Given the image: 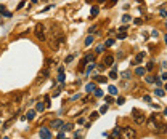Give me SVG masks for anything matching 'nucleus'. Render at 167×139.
<instances>
[{
  "label": "nucleus",
  "instance_id": "obj_21",
  "mask_svg": "<svg viewBox=\"0 0 167 139\" xmlns=\"http://www.w3.org/2000/svg\"><path fill=\"white\" fill-rule=\"evenodd\" d=\"M43 99H45V102H43V104H45V107H50V106H52V102H50V101H52V98H50L48 94H47Z\"/></svg>",
  "mask_w": 167,
  "mask_h": 139
},
{
  "label": "nucleus",
  "instance_id": "obj_59",
  "mask_svg": "<svg viewBox=\"0 0 167 139\" xmlns=\"http://www.w3.org/2000/svg\"><path fill=\"white\" fill-rule=\"evenodd\" d=\"M111 139H112V138H111Z\"/></svg>",
  "mask_w": 167,
  "mask_h": 139
},
{
  "label": "nucleus",
  "instance_id": "obj_46",
  "mask_svg": "<svg viewBox=\"0 0 167 139\" xmlns=\"http://www.w3.org/2000/svg\"><path fill=\"white\" fill-rule=\"evenodd\" d=\"M104 101H106V102H112V98L111 96H106V98H104Z\"/></svg>",
  "mask_w": 167,
  "mask_h": 139
},
{
  "label": "nucleus",
  "instance_id": "obj_38",
  "mask_svg": "<svg viewBox=\"0 0 167 139\" xmlns=\"http://www.w3.org/2000/svg\"><path fill=\"white\" fill-rule=\"evenodd\" d=\"M97 30H98V26H92V27L88 29V32H90V34H95Z\"/></svg>",
  "mask_w": 167,
  "mask_h": 139
},
{
  "label": "nucleus",
  "instance_id": "obj_56",
  "mask_svg": "<svg viewBox=\"0 0 167 139\" xmlns=\"http://www.w3.org/2000/svg\"><path fill=\"white\" fill-rule=\"evenodd\" d=\"M32 2H34V3H37V2H39V0H32Z\"/></svg>",
  "mask_w": 167,
  "mask_h": 139
},
{
  "label": "nucleus",
  "instance_id": "obj_31",
  "mask_svg": "<svg viewBox=\"0 0 167 139\" xmlns=\"http://www.w3.org/2000/svg\"><path fill=\"white\" fill-rule=\"evenodd\" d=\"M117 39H119V40L127 39V34H125V32H119V34H117Z\"/></svg>",
  "mask_w": 167,
  "mask_h": 139
},
{
  "label": "nucleus",
  "instance_id": "obj_7",
  "mask_svg": "<svg viewBox=\"0 0 167 139\" xmlns=\"http://www.w3.org/2000/svg\"><path fill=\"white\" fill-rule=\"evenodd\" d=\"M47 75H48V67H45V69L42 70V72L39 74V79H37V83H40V82H43V80L47 79Z\"/></svg>",
  "mask_w": 167,
  "mask_h": 139
},
{
  "label": "nucleus",
  "instance_id": "obj_35",
  "mask_svg": "<svg viewBox=\"0 0 167 139\" xmlns=\"http://www.w3.org/2000/svg\"><path fill=\"white\" fill-rule=\"evenodd\" d=\"M130 15H124V16H122V21H124V22H129V21H130Z\"/></svg>",
  "mask_w": 167,
  "mask_h": 139
},
{
  "label": "nucleus",
  "instance_id": "obj_52",
  "mask_svg": "<svg viewBox=\"0 0 167 139\" xmlns=\"http://www.w3.org/2000/svg\"><path fill=\"white\" fill-rule=\"evenodd\" d=\"M0 11H3V13L6 11V10H5V6H3V5H0Z\"/></svg>",
  "mask_w": 167,
  "mask_h": 139
},
{
  "label": "nucleus",
  "instance_id": "obj_32",
  "mask_svg": "<svg viewBox=\"0 0 167 139\" xmlns=\"http://www.w3.org/2000/svg\"><path fill=\"white\" fill-rule=\"evenodd\" d=\"M23 96H24V94H18V96L15 98V104H21V99H23Z\"/></svg>",
  "mask_w": 167,
  "mask_h": 139
},
{
  "label": "nucleus",
  "instance_id": "obj_42",
  "mask_svg": "<svg viewBox=\"0 0 167 139\" xmlns=\"http://www.w3.org/2000/svg\"><path fill=\"white\" fill-rule=\"evenodd\" d=\"M6 109V104H2L0 102V114H3V110Z\"/></svg>",
  "mask_w": 167,
  "mask_h": 139
},
{
  "label": "nucleus",
  "instance_id": "obj_9",
  "mask_svg": "<svg viewBox=\"0 0 167 139\" xmlns=\"http://www.w3.org/2000/svg\"><path fill=\"white\" fill-rule=\"evenodd\" d=\"M35 118V110H28L26 117H23V120H34Z\"/></svg>",
  "mask_w": 167,
  "mask_h": 139
},
{
  "label": "nucleus",
  "instance_id": "obj_39",
  "mask_svg": "<svg viewBox=\"0 0 167 139\" xmlns=\"http://www.w3.org/2000/svg\"><path fill=\"white\" fill-rule=\"evenodd\" d=\"M108 112V106H101V109H100V114H106Z\"/></svg>",
  "mask_w": 167,
  "mask_h": 139
},
{
  "label": "nucleus",
  "instance_id": "obj_53",
  "mask_svg": "<svg viewBox=\"0 0 167 139\" xmlns=\"http://www.w3.org/2000/svg\"><path fill=\"white\" fill-rule=\"evenodd\" d=\"M97 2H98V3H104V2H106V0H97Z\"/></svg>",
  "mask_w": 167,
  "mask_h": 139
},
{
  "label": "nucleus",
  "instance_id": "obj_17",
  "mask_svg": "<svg viewBox=\"0 0 167 139\" xmlns=\"http://www.w3.org/2000/svg\"><path fill=\"white\" fill-rule=\"evenodd\" d=\"M154 94H156V96H159V98H164L166 96V93H164V90H162V88H156V90H154Z\"/></svg>",
  "mask_w": 167,
  "mask_h": 139
},
{
  "label": "nucleus",
  "instance_id": "obj_26",
  "mask_svg": "<svg viewBox=\"0 0 167 139\" xmlns=\"http://www.w3.org/2000/svg\"><path fill=\"white\" fill-rule=\"evenodd\" d=\"M61 130H66V131H71V130H72V125H71V123H66V125H64V123H63V126H61Z\"/></svg>",
  "mask_w": 167,
  "mask_h": 139
},
{
  "label": "nucleus",
  "instance_id": "obj_1",
  "mask_svg": "<svg viewBox=\"0 0 167 139\" xmlns=\"http://www.w3.org/2000/svg\"><path fill=\"white\" fill-rule=\"evenodd\" d=\"M119 136H121V139H135L137 138V131H135L134 128H130V126H125V128L121 130Z\"/></svg>",
  "mask_w": 167,
  "mask_h": 139
},
{
  "label": "nucleus",
  "instance_id": "obj_25",
  "mask_svg": "<svg viewBox=\"0 0 167 139\" xmlns=\"http://www.w3.org/2000/svg\"><path fill=\"white\" fill-rule=\"evenodd\" d=\"M64 79H66V77H64V72H58V82L63 83V82H64Z\"/></svg>",
  "mask_w": 167,
  "mask_h": 139
},
{
  "label": "nucleus",
  "instance_id": "obj_15",
  "mask_svg": "<svg viewBox=\"0 0 167 139\" xmlns=\"http://www.w3.org/2000/svg\"><path fill=\"white\" fill-rule=\"evenodd\" d=\"M98 11H100V8H98L97 5H93V6H92V10H90V18H95V16L98 15Z\"/></svg>",
  "mask_w": 167,
  "mask_h": 139
},
{
  "label": "nucleus",
  "instance_id": "obj_24",
  "mask_svg": "<svg viewBox=\"0 0 167 139\" xmlns=\"http://www.w3.org/2000/svg\"><path fill=\"white\" fill-rule=\"evenodd\" d=\"M154 69V62H153V61H149L148 64H146V67H145V70H153Z\"/></svg>",
  "mask_w": 167,
  "mask_h": 139
},
{
  "label": "nucleus",
  "instance_id": "obj_22",
  "mask_svg": "<svg viewBox=\"0 0 167 139\" xmlns=\"http://www.w3.org/2000/svg\"><path fill=\"white\" fill-rule=\"evenodd\" d=\"M109 79H112V80H116V79H117V70L111 69V72H109Z\"/></svg>",
  "mask_w": 167,
  "mask_h": 139
},
{
  "label": "nucleus",
  "instance_id": "obj_49",
  "mask_svg": "<svg viewBox=\"0 0 167 139\" xmlns=\"http://www.w3.org/2000/svg\"><path fill=\"white\" fill-rule=\"evenodd\" d=\"M134 22H135V24H141V19L137 18V19H134Z\"/></svg>",
  "mask_w": 167,
  "mask_h": 139
},
{
  "label": "nucleus",
  "instance_id": "obj_3",
  "mask_svg": "<svg viewBox=\"0 0 167 139\" xmlns=\"http://www.w3.org/2000/svg\"><path fill=\"white\" fill-rule=\"evenodd\" d=\"M35 37L40 40V42L47 40V37H45V26L43 24H37L35 26Z\"/></svg>",
  "mask_w": 167,
  "mask_h": 139
},
{
  "label": "nucleus",
  "instance_id": "obj_41",
  "mask_svg": "<svg viewBox=\"0 0 167 139\" xmlns=\"http://www.w3.org/2000/svg\"><path fill=\"white\" fill-rule=\"evenodd\" d=\"M127 29H129V26H121V27H119L117 30H119V32H125Z\"/></svg>",
  "mask_w": 167,
  "mask_h": 139
},
{
  "label": "nucleus",
  "instance_id": "obj_36",
  "mask_svg": "<svg viewBox=\"0 0 167 139\" xmlns=\"http://www.w3.org/2000/svg\"><path fill=\"white\" fill-rule=\"evenodd\" d=\"M146 82H148V83H154V77H153V75H148V77H146Z\"/></svg>",
  "mask_w": 167,
  "mask_h": 139
},
{
  "label": "nucleus",
  "instance_id": "obj_8",
  "mask_svg": "<svg viewBox=\"0 0 167 139\" xmlns=\"http://www.w3.org/2000/svg\"><path fill=\"white\" fill-rule=\"evenodd\" d=\"M145 58H146V53H145V51H141V53H138V55H137V56H135V64H140V62H141V61H143V59H145Z\"/></svg>",
  "mask_w": 167,
  "mask_h": 139
},
{
  "label": "nucleus",
  "instance_id": "obj_28",
  "mask_svg": "<svg viewBox=\"0 0 167 139\" xmlns=\"http://www.w3.org/2000/svg\"><path fill=\"white\" fill-rule=\"evenodd\" d=\"M93 69H95V64H93V62H92V64H90V66H88V67H87V69H85V74H87V75H88V74H90V72H92V70H93Z\"/></svg>",
  "mask_w": 167,
  "mask_h": 139
},
{
  "label": "nucleus",
  "instance_id": "obj_19",
  "mask_svg": "<svg viewBox=\"0 0 167 139\" xmlns=\"http://www.w3.org/2000/svg\"><path fill=\"white\" fill-rule=\"evenodd\" d=\"M35 109H37V110H39V112H42L43 109H45V104H43V102H42V101H39V102H37V104H35Z\"/></svg>",
  "mask_w": 167,
  "mask_h": 139
},
{
  "label": "nucleus",
  "instance_id": "obj_18",
  "mask_svg": "<svg viewBox=\"0 0 167 139\" xmlns=\"http://www.w3.org/2000/svg\"><path fill=\"white\" fill-rule=\"evenodd\" d=\"M135 74H137L138 77H141V75H145L146 74V70H145V67H137L135 69Z\"/></svg>",
  "mask_w": 167,
  "mask_h": 139
},
{
  "label": "nucleus",
  "instance_id": "obj_23",
  "mask_svg": "<svg viewBox=\"0 0 167 139\" xmlns=\"http://www.w3.org/2000/svg\"><path fill=\"white\" fill-rule=\"evenodd\" d=\"M108 91H109V94H117V88H116L114 85H111V86L108 88Z\"/></svg>",
  "mask_w": 167,
  "mask_h": 139
},
{
  "label": "nucleus",
  "instance_id": "obj_55",
  "mask_svg": "<svg viewBox=\"0 0 167 139\" xmlns=\"http://www.w3.org/2000/svg\"><path fill=\"white\" fill-rule=\"evenodd\" d=\"M135 2H138V3H141V2H143V0H135Z\"/></svg>",
  "mask_w": 167,
  "mask_h": 139
},
{
  "label": "nucleus",
  "instance_id": "obj_20",
  "mask_svg": "<svg viewBox=\"0 0 167 139\" xmlns=\"http://www.w3.org/2000/svg\"><path fill=\"white\" fill-rule=\"evenodd\" d=\"M85 64H87V61H85V59L80 61V64H79V72H84V70H85Z\"/></svg>",
  "mask_w": 167,
  "mask_h": 139
},
{
  "label": "nucleus",
  "instance_id": "obj_40",
  "mask_svg": "<svg viewBox=\"0 0 167 139\" xmlns=\"http://www.w3.org/2000/svg\"><path fill=\"white\" fill-rule=\"evenodd\" d=\"M124 102H125V99H124L122 96H121V98H117V104H119V106H122Z\"/></svg>",
  "mask_w": 167,
  "mask_h": 139
},
{
  "label": "nucleus",
  "instance_id": "obj_44",
  "mask_svg": "<svg viewBox=\"0 0 167 139\" xmlns=\"http://www.w3.org/2000/svg\"><path fill=\"white\" fill-rule=\"evenodd\" d=\"M143 101H146V102H149V101H151V98H149L148 94H145V96H143Z\"/></svg>",
  "mask_w": 167,
  "mask_h": 139
},
{
  "label": "nucleus",
  "instance_id": "obj_4",
  "mask_svg": "<svg viewBox=\"0 0 167 139\" xmlns=\"http://www.w3.org/2000/svg\"><path fill=\"white\" fill-rule=\"evenodd\" d=\"M146 123H148V128L149 130H154L156 126H158L159 123H161V121H159V118H158V115H149V118L148 120H146Z\"/></svg>",
  "mask_w": 167,
  "mask_h": 139
},
{
  "label": "nucleus",
  "instance_id": "obj_51",
  "mask_svg": "<svg viewBox=\"0 0 167 139\" xmlns=\"http://www.w3.org/2000/svg\"><path fill=\"white\" fill-rule=\"evenodd\" d=\"M166 79H167V74L164 72V74H162V75H161V80H166Z\"/></svg>",
  "mask_w": 167,
  "mask_h": 139
},
{
  "label": "nucleus",
  "instance_id": "obj_54",
  "mask_svg": "<svg viewBox=\"0 0 167 139\" xmlns=\"http://www.w3.org/2000/svg\"><path fill=\"white\" fill-rule=\"evenodd\" d=\"M85 2H87V3H92V2H93V0H85Z\"/></svg>",
  "mask_w": 167,
  "mask_h": 139
},
{
  "label": "nucleus",
  "instance_id": "obj_14",
  "mask_svg": "<svg viewBox=\"0 0 167 139\" xmlns=\"http://www.w3.org/2000/svg\"><path fill=\"white\" fill-rule=\"evenodd\" d=\"M93 80H95L97 83H106V82H108V79H106V77H103V75H97V77H93Z\"/></svg>",
  "mask_w": 167,
  "mask_h": 139
},
{
  "label": "nucleus",
  "instance_id": "obj_16",
  "mask_svg": "<svg viewBox=\"0 0 167 139\" xmlns=\"http://www.w3.org/2000/svg\"><path fill=\"white\" fill-rule=\"evenodd\" d=\"M119 133H121V128H119V126H116L114 130H112V133H111V136H109V138H112V139L119 138Z\"/></svg>",
  "mask_w": 167,
  "mask_h": 139
},
{
  "label": "nucleus",
  "instance_id": "obj_57",
  "mask_svg": "<svg viewBox=\"0 0 167 139\" xmlns=\"http://www.w3.org/2000/svg\"><path fill=\"white\" fill-rule=\"evenodd\" d=\"M3 139H8V138H3Z\"/></svg>",
  "mask_w": 167,
  "mask_h": 139
},
{
  "label": "nucleus",
  "instance_id": "obj_12",
  "mask_svg": "<svg viewBox=\"0 0 167 139\" xmlns=\"http://www.w3.org/2000/svg\"><path fill=\"white\" fill-rule=\"evenodd\" d=\"M13 121H15V117H11V118H10V120H6L5 123L2 125V130H8V128L11 126V123H13Z\"/></svg>",
  "mask_w": 167,
  "mask_h": 139
},
{
  "label": "nucleus",
  "instance_id": "obj_48",
  "mask_svg": "<svg viewBox=\"0 0 167 139\" xmlns=\"http://www.w3.org/2000/svg\"><path fill=\"white\" fill-rule=\"evenodd\" d=\"M151 35H153V37H158V35H159V32H158V30H153Z\"/></svg>",
  "mask_w": 167,
  "mask_h": 139
},
{
  "label": "nucleus",
  "instance_id": "obj_10",
  "mask_svg": "<svg viewBox=\"0 0 167 139\" xmlns=\"http://www.w3.org/2000/svg\"><path fill=\"white\" fill-rule=\"evenodd\" d=\"M61 126H63V121L61 120H53L52 121V128L53 130H61Z\"/></svg>",
  "mask_w": 167,
  "mask_h": 139
},
{
  "label": "nucleus",
  "instance_id": "obj_34",
  "mask_svg": "<svg viewBox=\"0 0 167 139\" xmlns=\"http://www.w3.org/2000/svg\"><path fill=\"white\" fill-rule=\"evenodd\" d=\"M93 93H95V96H97V98H100V96H103V91H101V90H98V88H97V90H95V91H93Z\"/></svg>",
  "mask_w": 167,
  "mask_h": 139
},
{
  "label": "nucleus",
  "instance_id": "obj_6",
  "mask_svg": "<svg viewBox=\"0 0 167 139\" xmlns=\"http://www.w3.org/2000/svg\"><path fill=\"white\" fill-rule=\"evenodd\" d=\"M101 64H103L104 67H106V66H112V64H114V56H112V55H106L103 58V62H101Z\"/></svg>",
  "mask_w": 167,
  "mask_h": 139
},
{
  "label": "nucleus",
  "instance_id": "obj_27",
  "mask_svg": "<svg viewBox=\"0 0 167 139\" xmlns=\"http://www.w3.org/2000/svg\"><path fill=\"white\" fill-rule=\"evenodd\" d=\"M98 117H100V112H92V115H90V120L93 121V120H97Z\"/></svg>",
  "mask_w": 167,
  "mask_h": 139
},
{
  "label": "nucleus",
  "instance_id": "obj_58",
  "mask_svg": "<svg viewBox=\"0 0 167 139\" xmlns=\"http://www.w3.org/2000/svg\"><path fill=\"white\" fill-rule=\"evenodd\" d=\"M64 139H66V138H64Z\"/></svg>",
  "mask_w": 167,
  "mask_h": 139
},
{
  "label": "nucleus",
  "instance_id": "obj_5",
  "mask_svg": "<svg viewBox=\"0 0 167 139\" xmlns=\"http://www.w3.org/2000/svg\"><path fill=\"white\" fill-rule=\"evenodd\" d=\"M39 136H40V139H52V133H50L48 128L40 126V130H39Z\"/></svg>",
  "mask_w": 167,
  "mask_h": 139
},
{
  "label": "nucleus",
  "instance_id": "obj_43",
  "mask_svg": "<svg viewBox=\"0 0 167 139\" xmlns=\"http://www.w3.org/2000/svg\"><path fill=\"white\" fill-rule=\"evenodd\" d=\"M72 59H74V55H69V56L66 58V64H67V62H71Z\"/></svg>",
  "mask_w": 167,
  "mask_h": 139
},
{
  "label": "nucleus",
  "instance_id": "obj_33",
  "mask_svg": "<svg viewBox=\"0 0 167 139\" xmlns=\"http://www.w3.org/2000/svg\"><path fill=\"white\" fill-rule=\"evenodd\" d=\"M159 11H161V16H162V18H166V15H167V13H166V5H162L161 8H159Z\"/></svg>",
  "mask_w": 167,
  "mask_h": 139
},
{
  "label": "nucleus",
  "instance_id": "obj_37",
  "mask_svg": "<svg viewBox=\"0 0 167 139\" xmlns=\"http://www.w3.org/2000/svg\"><path fill=\"white\" fill-rule=\"evenodd\" d=\"M103 50H104V45H98V46H97V51H95V53H98V55H100Z\"/></svg>",
  "mask_w": 167,
  "mask_h": 139
},
{
  "label": "nucleus",
  "instance_id": "obj_2",
  "mask_svg": "<svg viewBox=\"0 0 167 139\" xmlns=\"http://www.w3.org/2000/svg\"><path fill=\"white\" fill-rule=\"evenodd\" d=\"M132 117H134V121L137 125H143L146 121V114H145V112H141V110H138V109L132 110Z\"/></svg>",
  "mask_w": 167,
  "mask_h": 139
},
{
  "label": "nucleus",
  "instance_id": "obj_45",
  "mask_svg": "<svg viewBox=\"0 0 167 139\" xmlns=\"http://www.w3.org/2000/svg\"><path fill=\"white\" fill-rule=\"evenodd\" d=\"M24 3H26V2H24V0H23V2H19V5H18V10H21V8H23V6H24Z\"/></svg>",
  "mask_w": 167,
  "mask_h": 139
},
{
  "label": "nucleus",
  "instance_id": "obj_30",
  "mask_svg": "<svg viewBox=\"0 0 167 139\" xmlns=\"http://www.w3.org/2000/svg\"><path fill=\"white\" fill-rule=\"evenodd\" d=\"M122 79H125V80L130 79V70H125V72H122Z\"/></svg>",
  "mask_w": 167,
  "mask_h": 139
},
{
  "label": "nucleus",
  "instance_id": "obj_13",
  "mask_svg": "<svg viewBox=\"0 0 167 139\" xmlns=\"http://www.w3.org/2000/svg\"><path fill=\"white\" fill-rule=\"evenodd\" d=\"M93 40H95V37H93V34H90V35L87 37V39H85V42H84V45L85 46H90L92 43H93Z\"/></svg>",
  "mask_w": 167,
  "mask_h": 139
},
{
  "label": "nucleus",
  "instance_id": "obj_47",
  "mask_svg": "<svg viewBox=\"0 0 167 139\" xmlns=\"http://www.w3.org/2000/svg\"><path fill=\"white\" fill-rule=\"evenodd\" d=\"M56 139H64V133H63V131H61V133L58 134V138H56Z\"/></svg>",
  "mask_w": 167,
  "mask_h": 139
},
{
  "label": "nucleus",
  "instance_id": "obj_11",
  "mask_svg": "<svg viewBox=\"0 0 167 139\" xmlns=\"http://www.w3.org/2000/svg\"><path fill=\"white\" fill-rule=\"evenodd\" d=\"M85 90H87V93H92V91H95V90H97V85H95V82L87 83V85H85Z\"/></svg>",
  "mask_w": 167,
  "mask_h": 139
},
{
  "label": "nucleus",
  "instance_id": "obj_50",
  "mask_svg": "<svg viewBox=\"0 0 167 139\" xmlns=\"http://www.w3.org/2000/svg\"><path fill=\"white\" fill-rule=\"evenodd\" d=\"M56 96H60V90H56L55 93H53V98H56Z\"/></svg>",
  "mask_w": 167,
  "mask_h": 139
},
{
  "label": "nucleus",
  "instance_id": "obj_29",
  "mask_svg": "<svg viewBox=\"0 0 167 139\" xmlns=\"http://www.w3.org/2000/svg\"><path fill=\"white\" fill-rule=\"evenodd\" d=\"M112 45H114V39H108L104 42V46H112Z\"/></svg>",
  "mask_w": 167,
  "mask_h": 139
}]
</instances>
